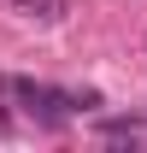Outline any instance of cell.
I'll use <instances>...</instances> for the list:
<instances>
[{
    "mask_svg": "<svg viewBox=\"0 0 147 153\" xmlns=\"http://www.w3.org/2000/svg\"><path fill=\"white\" fill-rule=\"evenodd\" d=\"M18 100L30 106V118L47 124V130H59V124H65V106H76V94L65 100L59 88H41V82H18Z\"/></svg>",
    "mask_w": 147,
    "mask_h": 153,
    "instance_id": "1",
    "label": "cell"
},
{
    "mask_svg": "<svg viewBox=\"0 0 147 153\" xmlns=\"http://www.w3.org/2000/svg\"><path fill=\"white\" fill-rule=\"evenodd\" d=\"M24 18H41V24H53V18H65V0H12Z\"/></svg>",
    "mask_w": 147,
    "mask_h": 153,
    "instance_id": "2",
    "label": "cell"
}]
</instances>
